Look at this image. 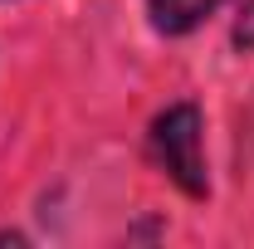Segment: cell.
Returning a JSON list of instances; mask_svg holds the SVG:
<instances>
[{
  "label": "cell",
  "mask_w": 254,
  "mask_h": 249,
  "mask_svg": "<svg viewBox=\"0 0 254 249\" xmlns=\"http://www.w3.org/2000/svg\"><path fill=\"white\" fill-rule=\"evenodd\" d=\"M215 5H220V0H147L152 25H157L161 34H186V30H195Z\"/></svg>",
  "instance_id": "cell-2"
},
{
  "label": "cell",
  "mask_w": 254,
  "mask_h": 249,
  "mask_svg": "<svg viewBox=\"0 0 254 249\" xmlns=\"http://www.w3.org/2000/svg\"><path fill=\"white\" fill-rule=\"evenodd\" d=\"M235 44L240 49H254V0H245V10L235 20Z\"/></svg>",
  "instance_id": "cell-3"
},
{
  "label": "cell",
  "mask_w": 254,
  "mask_h": 249,
  "mask_svg": "<svg viewBox=\"0 0 254 249\" xmlns=\"http://www.w3.org/2000/svg\"><path fill=\"white\" fill-rule=\"evenodd\" d=\"M152 156L186 195H205L210 190L205 156H200V113H195V103H176L152 123Z\"/></svg>",
  "instance_id": "cell-1"
}]
</instances>
